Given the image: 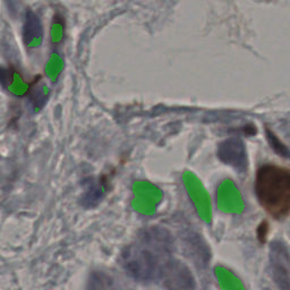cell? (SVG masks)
<instances>
[{"label":"cell","instance_id":"6da1fadb","mask_svg":"<svg viewBox=\"0 0 290 290\" xmlns=\"http://www.w3.org/2000/svg\"><path fill=\"white\" fill-rule=\"evenodd\" d=\"M172 258V240L169 232L160 228H148L124 250L122 264L134 279H159L162 268Z\"/></svg>","mask_w":290,"mask_h":290},{"label":"cell","instance_id":"7a4b0ae2","mask_svg":"<svg viewBox=\"0 0 290 290\" xmlns=\"http://www.w3.org/2000/svg\"><path fill=\"white\" fill-rule=\"evenodd\" d=\"M255 194L268 214L282 220L290 211V172L276 164L260 167L255 177Z\"/></svg>","mask_w":290,"mask_h":290},{"label":"cell","instance_id":"3957f363","mask_svg":"<svg viewBox=\"0 0 290 290\" xmlns=\"http://www.w3.org/2000/svg\"><path fill=\"white\" fill-rule=\"evenodd\" d=\"M159 279L167 290H195V281L190 270L174 258L162 268Z\"/></svg>","mask_w":290,"mask_h":290},{"label":"cell","instance_id":"277c9868","mask_svg":"<svg viewBox=\"0 0 290 290\" xmlns=\"http://www.w3.org/2000/svg\"><path fill=\"white\" fill-rule=\"evenodd\" d=\"M270 266L274 282L281 290H289V253L284 242H276L271 245Z\"/></svg>","mask_w":290,"mask_h":290},{"label":"cell","instance_id":"5b68a950","mask_svg":"<svg viewBox=\"0 0 290 290\" xmlns=\"http://www.w3.org/2000/svg\"><path fill=\"white\" fill-rule=\"evenodd\" d=\"M0 84L7 92L17 96L28 94L32 83L28 82L14 67L0 66Z\"/></svg>","mask_w":290,"mask_h":290},{"label":"cell","instance_id":"8992f818","mask_svg":"<svg viewBox=\"0 0 290 290\" xmlns=\"http://www.w3.org/2000/svg\"><path fill=\"white\" fill-rule=\"evenodd\" d=\"M218 156L221 161L232 166L234 168L244 169L246 167L245 148L238 140H228L221 143L218 150Z\"/></svg>","mask_w":290,"mask_h":290},{"label":"cell","instance_id":"52a82bcc","mask_svg":"<svg viewBox=\"0 0 290 290\" xmlns=\"http://www.w3.org/2000/svg\"><path fill=\"white\" fill-rule=\"evenodd\" d=\"M42 38L41 25L38 20V17L33 12H28L25 18L23 28V39L28 48H36L39 46Z\"/></svg>","mask_w":290,"mask_h":290},{"label":"cell","instance_id":"ba28073f","mask_svg":"<svg viewBox=\"0 0 290 290\" xmlns=\"http://www.w3.org/2000/svg\"><path fill=\"white\" fill-rule=\"evenodd\" d=\"M268 142L271 143V146L274 148V150L276 152H278L279 154L282 156H288V148L284 146V145L280 142V140L276 138V136L271 133V132L268 130Z\"/></svg>","mask_w":290,"mask_h":290},{"label":"cell","instance_id":"9c48e42d","mask_svg":"<svg viewBox=\"0 0 290 290\" xmlns=\"http://www.w3.org/2000/svg\"><path fill=\"white\" fill-rule=\"evenodd\" d=\"M268 224L266 222H262L261 224H260V227L258 229V236L260 240H261V242L266 240V234H268Z\"/></svg>","mask_w":290,"mask_h":290}]
</instances>
